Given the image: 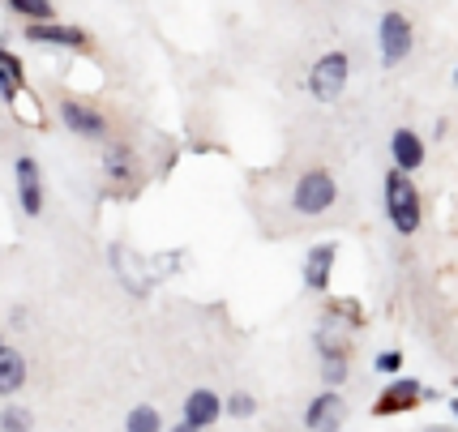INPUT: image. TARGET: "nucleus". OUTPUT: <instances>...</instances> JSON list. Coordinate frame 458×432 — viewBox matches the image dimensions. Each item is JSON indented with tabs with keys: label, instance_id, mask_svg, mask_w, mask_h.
Wrapping results in <instances>:
<instances>
[{
	"label": "nucleus",
	"instance_id": "19",
	"mask_svg": "<svg viewBox=\"0 0 458 432\" xmlns=\"http://www.w3.org/2000/svg\"><path fill=\"white\" fill-rule=\"evenodd\" d=\"M223 411L232 415V419H253V415H258V398H253V394H244V390H236L232 398H223Z\"/></svg>",
	"mask_w": 458,
	"mask_h": 432
},
{
	"label": "nucleus",
	"instance_id": "23",
	"mask_svg": "<svg viewBox=\"0 0 458 432\" xmlns=\"http://www.w3.org/2000/svg\"><path fill=\"white\" fill-rule=\"evenodd\" d=\"M172 432H201V428H198V424H189V419H180V424H176Z\"/></svg>",
	"mask_w": 458,
	"mask_h": 432
},
{
	"label": "nucleus",
	"instance_id": "4",
	"mask_svg": "<svg viewBox=\"0 0 458 432\" xmlns=\"http://www.w3.org/2000/svg\"><path fill=\"white\" fill-rule=\"evenodd\" d=\"M347 78H352V56L347 52H326V56L309 69V95L318 98V103H335V98L347 90Z\"/></svg>",
	"mask_w": 458,
	"mask_h": 432
},
{
	"label": "nucleus",
	"instance_id": "7",
	"mask_svg": "<svg viewBox=\"0 0 458 432\" xmlns=\"http://www.w3.org/2000/svg\"><path fill=\"white\" fill-rule=\"evenodd\" d=\"M13 180H18V206L21 215L39 218L43 215V176H39V163L30 155H21L13 163Z\"/></svg>",
	"mask_w": 458,
	"mask_h": 432
},
{
	"label": "nucleus",
	"instance_id": "6",
	"mask_svg": "<svg viewBox=\"0 0 458 432\" xmlns=\"http://www.w3.org/2000/svg\"><path fill=\"white\" fill-rule=\"evenodd\" d=\"M60 124L73 133V138H86V141H99L107 133V120L95 112V107H86L78 98H60Z\"/></svg>",
	"mask_w": 458,
	"mask_h": 432
},
{
	"label": "nucleus",
	"instance_id": "17",
	"mask_svg": "<svg viewBox=\"0 0 458 432\" xmlns=\"http://www.w3.org/2000/svg\"><path fill=\"white\" fill-rule=\"evenodd\" d=\"M124 432H163V415L141 402V407H133L124 415Z\"/></svg>",
	"mask_w": 458,
	"mask_h": 432
},
{
	"label": "nucleus",
	"instance_id": "3",
	"mask_svg": "<svg viewBox=\"0 0 458 432\" xmlns=\"http://www.w3.org/2000/svg\"><path fill=\"white\" fill-rule=\"evenodd\" d=\"M335 201H339V184H335V176H330L326 167H313V172H304V176L292 184V210L304 218L326 215Z\"/></svg>",
	"mask_w": 458,
	"mask_h": 432
},
{
	"label": "nucleus",
	"instance_id": "2",
	"mask_svg": "<svg viewBox=\"0 0 458 432\" xmlns=\"http://www.w3.org/2000/svg\"><path fill=\"white\" fill-rule=\"evenodd\" d=\"M416 52V26L407 13L399 9H386L377 21V56H381V69H399L403 60Z\"/></svg>",
	"mask_w": 458,
	"mask_h": 432
},
{
	"label": "nucleus",
	"instance_id": "27",
	"mask_svg": "<svg viewBox=\"0 0 458 432\" xmlns=\"http://www.w3.org/2000/svg\"><path fill=\"white\" fill-rule=\"evenodd\" d=\"M0 347H4V338H0Z\"/></svg>",
	"mask_w": 458,
	"mask_h": 432
},
{
	"label": "nucleus",
	"instance_id": "14",
	"mask_svg": "<svg viewBox=\"0 0 458 432\" xmlns=\"http://www.w3.org/2000/svg\"><path fill=\"white\" fill-rule=\"evenodd\" d=\"M21 385H26V355L4 343L0 347V398H13Z\"/></svg>",
	"mask_w": 458,
	"mask_h": 432
},
{
	"label": "nucleus",
	"instance_id": "1",
	"mask_svg": "<svg viewBox=\"0 0 458 432\" xmlns=\"http://www.w3.org/2000/svg\"><path fill=\"white\" fill-rule=\"evenodd\" d=\"M381 206H386V218L399 236H416L420 223H424V201H420V189L411 172L403 167H390L386 172V184H381Z\"/></svg>",
	"mask_w": 458,
	"mask_h": 432
},
{
	"label": "nucleus",
	"instance_id": "10",
	"mask_svg": "<svg viewBox=\"0 0 458 432\" xmlns=\"http://www.w3.org/2000/svg\"><path fill=\"white\" fill-rule=\"evenodd\" d=\"M424 398H433V394L424 390L416 377H390V385L381 390V398H377V407H373V411H377V415H394V411H407V407L424 402Z\"/></svg>",
	"mask_w": 458,
	"mask_h": 432
},
{
	"label": "nucleus",
	"instance_id": "26",
	"mask_svg": "<svg viewBox=\"0 0 458 432\" xmlns=\"http://www.w3.org/2000/svg\"><path fill=\"white\" fill-rule=\"evenodd\" d=\"M454 86H458V64H454Z\"/></svg>",
	"mask_w": 458,
	"mask_h": 432
},
{
	"label": "nucleus",
	"instance_id": "20",
	"mask_svg": "<svg viewBox=\"0 0 458 432\" xmlns=\"http://www.w3.org/2000/svg\"><path fill=\"white\" fill-rule=\"evenodd\" d=\"M18 90H21V78L13 69L0 64V98H4V103H18Z\"/></svg>",
	"mask_w": 458,
	"mask_h": 432
},
{
	"label": "nucleus",
	"instance_id": "8",
	"mask_svg": "<svg viewBox=\"0 0 458 432\" xmlns=\"http://www.w3.org/2000/svg\"><path fill=\"white\" fill-rule=\"evenodd\" d=\"M335 261H339V244H313L309 253H304V266H300V278H304V287L309 292H326L330 287V275H335Z\"/></svg>",
	"mask_w": 458,
	"mask_h": 432
},
{
	"label": "nucleus",
	"instance_id": "13",
	"mask_svg": "<svg viewBox=\"0 0 458 432\" xmlns=\"http://www.w3.org/2000/svg\"><path fill=\"white\" fill-rule=\"evenodd\" d=\"M112 266H116L120 283H124V292H133L138 300H146V295H150V278L138 275L141 261H138V257L129 261V249H124V244H112Z\"/></svg>",
	"mask_w": 458,
	"mask_h": 432
},
{
	"label": "nucleus",
	"instance_id": "11",
	"mask_svg": "<svg viewBox=\"0 0 458 432\" xmlns=\"http://www.w3.org/2000/svg\"><path fill=\"white\" fill-rule=\"evenodd\" d=\"M219 415H227V411H223V398H219L215 390H206V385L184 398V419H189V424H198L201 432L210 428V424H215Z\"/></svg>",
	"mask_w": 458,
	"mask_h": 432
},
{
	"label": "nucleus",
	"instance_id": "28",
	"mask_svg": "<svg viewBox=\"0 0 458 432\" xmlns=\"http://www.w3.org/2000/svg\"><path fill=\"white\" fill-rule=\"evenodd\" d=\"M454 385H458V381H454Z\"/></svg>",
	"mask_w": 458,
	"mask_h": 432
},
{
	"label": "nucleus",
	"instance_id": "16",
	"mask_svg": "<svg viewBox=\"0 0 458 432\" xmlns=\"http://www.w3.org/2000/svg\"><path fill=\"white\" fill-rule=\"evenodd\" d=\"M4 9L18 13V18H26V21H52L56 18V4H52V0H4Z\"/></svg>",
	"mask_w": 458,
	"mask_h": 432
},
{
	"label": "nucleus",
	"instance_id": "15",
	"mask_svg": "<svg viewBox=\"0 0 458 432\" xmlns=\"http://www.w3.org/2000/svg\"><path fill=\"white\" fill-rule=\"evenodd\" d=\"M133 172H138V158H133V150H129L124 141L103 146V176L124 184V180H133Z\"/></svg>",
	"mask_w": 458,
	"mask_h": 432
},
{
	"label": "nucleus",
	"instance_id": "9",
	"mask_svg": "<svg viewBox=\"0 0 458 432\" xmlns=\"http://www.w3.org/2000/svg\"><path fill=\"white\" fill-rule=\"evenodd\" d=\"M26 43H39V47H86V30L81 26H64V21H26Z\"/></svg>",
	"mask_w": 458,
	"mask_h": 432
},
{
	"label": "nucleus",
	"instance_id": "22",
	"mask_svg": "<svg viewBox=\"0 0 458 432\" xmlns=\"http://www.w3.org/2000/svg\"><path fill=\"white\" fill-rule=\"evenodd\" d=\"M0 64H4V69H13V73H18V78H21V60L13 56V52H9L4 43H0Z\"/></svg>",
	"mask_w": 458,
	"mask_h": 432
},
{
	"label": "nucleus",
	"instance_id": "5",
	"mask_svg": "<svg viewBox=\"0 0 458 432\" xmlns=\"http://www.w3.org/2000/svg\"><path fill=\"white\" fill-rule=\"evenodd\" d=\"M343 424H347V402H343L339 390H326L304 407V428L309 432H343Z\"/></svg>",
	"mask_w": 458,
	"mask_h": 432
},
{
	"label": "nucleus",
	"instance_id": "25",
	"mask_svg": "<svg viewBox=\"0 0 458 432\" xmlns=\"http://www.w3.org/2000/svg\"><path fill=\"white\" fill-rule=\"evenodd\" d=\"M424 432H454V428H424Z\"/></svg>",
	"mask_w": 458,
	"mask_h": 432
},
{
	"label": "nucleus",
	"instance_id": "18",
	"mask_svg": "<svg viewBox=\"0 0 458 432\" xmlns=\"http://www.w3.org/2000/svg\"><path fill=\"white\" fill-rule=\"evenodd\" d=\"M0 432H35V415H30V407H4L0 411Z\"/></svg>",
	"mask_w": 458,
	"mask_h": 432
},
{
	"label": "nucleus",
	"instance_id": "24",
	"mask_svg": "<svg viewBox=\"0 0 458 432\" xmlns=\"http://www.w3.org/2000/svg\"><path fill=\"white\" fill-rule=\"evenodd\" d=\"M450 411H454V419H458V398H450Z\"/></svg>",
	"mask_w": 458,
	"mask_h": 432
},
{
	"label": "nucleus",
	"instance_id": "21",
	"mask_svg": "<svg viewBox=\"0 0 458 432\" xmlns=\"http://www.w3.org/2000/svg\"><path fill=\"white\" fill-rule=\"evenodd\" d=\"M373 368H377V373H399V368H403V355L399 352H381L377 360H373Z\"/></svg>",
	"mask_w": 458,
	"mask_h": 432
},
{
	"label": "nucleus",
	"instance_id": "12",
	"mask_svg": "<svg viewBox=\"0 0 458 432\" xmlns=\"http://www.w3.org/2000/svg\"><path fill=\"white\" fill-rule=\"evenodd\" d=\"M390 158H394V167H403V172L424 167V141H420V133L394 129V133H390Z\"/></svg>",
	"mask_w": 458,
	"mask_h": 432
}]
</instances>
